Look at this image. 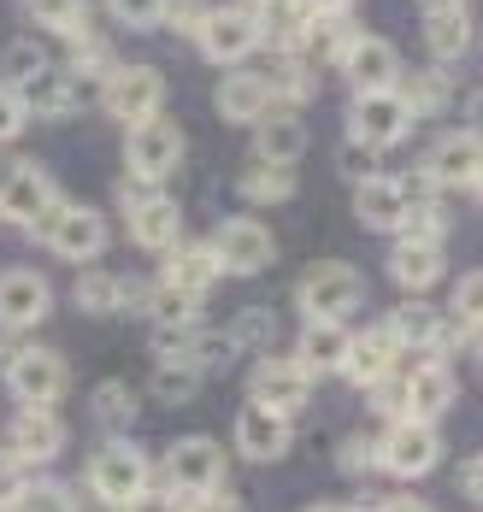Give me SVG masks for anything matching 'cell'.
I'll return each mask as SVG.
<instances>
[{"label": "cell", "instance_id": "d4e9b609", "mask_svg": "<svg viewBox=\"0 0 483 512\" xmlns=\"http://www.w3.org/2000/svg\"><path fill=\"white\" fill-rule=\"evenodd\" d=\"M442 265H448V248L442 242H407V236H395V248H389V277L407 295L436 289L442 283Z\"/></svg>", "mask_w": 483, "mask_h": 512}, {"label": "cell", "instance_id": "91938a15", "mask_svg": "<svg viewBox=\"0 0 483 512\" xmlns=\"http://www.w3.org/2000/svg\"><path fill=\"white\" fill-rule=\"evenodd\" d=\"M313 512H354V507H313Z\"/></svg>", "mask_w": 483, "mask_h": 512}, {"label": "cell", "instance_id": "7c38bea8", "mask_svg": "<svg viewBox=\"0 0 483 512\" xmlns=\"http://www.w3.org/2000/svg\"><path fill=\"white\" fill-rule=\"evenodd\" d=\"M207 248H213L218 271H230V277H254V271H266L271 259H277V236H271L260 218H224Z\"/></svg>", "mask_w": 483, "mask_h": 512}, {"label": "cell", "instance_id": "7402d4cb", "mask_svg": "<svg viewBox=\"0 0 483 512\" xmlns=\"http://www.w3.org/2000/svg\"><path fill=\"white\" fill-rule=\"evenodd\" d=\"M401 389H407V418H425L436 424L442 412L454 407V371L442 354H425V365L401 371Z\"/></svg>", "mask_w": 483, "mask_h": 512}, {"label": "cell", "instance_id": "cb8c5ba5", "mask_svg": "<svg viewBox=\"0 0 483 512\" xmlns=\"http://www.w3.org/2000/svg\"><path fill=\"white\" fill-rule=\"evenodd\" d=\"M218 277H224V271H218V259H213V248H207V242H183V236H177V242L165 248L160 283L183 289V295H195V301H207Z\"/></svg>", "mask_w": 483, "mask_h": 512}, {"label": "cell", "instance_id": "c3c4849f", "mask_svg": "<svg viewBox=\"0 0 483 512\" xmlns=\"http://www.w3.org/2000/svg\"><path fill=\"white\" fill-rule=\"evenodd\" d=\"M24 124H30V112H24V101H18V89L0 83V142H18Z\"/></svg>", "mask_w": 483, "mask_h": 512}, {"label": "cell", "instance_id": "bcb514c9", "mask_svg": "<svg viewBox=\"0 0 483 512\" xmlns=\"http://www.w3.org/2000/svg\"><path fill=\"white\" fill-rule=\"evenodd\" d=\"M42 65H48V48H42V42H12V48H6V77H12V83H24V77L42 71Z\"/></svg>", "mask_w": 483, "mask_h": 512}, {"label": "cell", "instance_id": "484cf974", "mask_svg": "<svg viewBox=\"0 0 483 512\" xmlns=\"http://www.w3.org/2000/svg\"><path fill=\"white\" fill-rule=\"evenodd\" d=\"M395 359H401V348L389 342V330L383 324H372V330H354L348 336V348H342V377L354 383V389H366V383H377L383 371H395Z\"/></svg>", "mask_w": 483, "mask_h": 512}, {"label": "cell", "instance_id": "277c9868", "mask_svg": "<svg viewBox=\"0 0 483 512\" xmlns=\"http://www.w3.org/2000/svg\"><path fill=\"white\" fill-rule=\"evenodd\" d=\"M195 48H201L207 65H242L248 53L266 48V12L260 6H218V12L201 18Z\"/></svg>", "mask_w": 483, "mask_h": 512}, {"label": "cell", "instance_id": "4dcf8cb0", "mask_svg": "<svg viewBox=\"0 0 483 512\" xmlns=\"http://www.w3.org/2000/svg\"><path fill=\"white\" fill-rule=\"evenodd\" d=\"M401 212H407V201H401V189H395V177H360L354 183V218L366 224V230H383V236H395V224H401Z\"/></svg>", "mask_w": 483, "mask_h": 512}, {"label": "cell", "instance_id": "60d3db41", "mask_svg": "<svg viewBox=\"0 0 483 512\" xmlns=\"http://www.w3.org/2000/svg\"><path fill=\"white\" fill-rule=\"evenodd\" d=\"M30 18L54 36H71V30L89 24V0H30Z\"/></svg>", "mask_w": 483, "mask_h": 512}, {"label": "cell", "instance_id": "816d5d0a", "mask_svg": "<svg viewBox=\"0 0 483 512\" xmlns=\"http://www.w3.org/2000/svg\"><path fill=\"white\" fill-rule=\"evenodd\" d=\"M124 512H177V495H171L165 483H148L142 495H130V501H124Z\"/></svg>", "mask_w": 483, "mask_h": 512}, {"label": "cell", "instance_id": "ee69618b", "mask_svg": "<svg viewBox=\"0 0 483 512\" xmlns=\"http://www.w3.org/2000/svg\"><path fill=\"white\" fill-rule=\"evenodd\" d=\"M366 395H372V412L389 424V418H407V389H401V371H383L377 383H366Z\"/></svg>", "mask_w": 483, "mask_h": 512}, {"label": "cell", "instance_id": "8d00e7d4", "mask_svg": "<svg viewBox=\"0 0 483 512\" xmlns=\"http://www.w3.org/2000/svg\"><path fill=\"white\" fill-rule=\"evenodd\" d=\"M89 412H95V424H101V430H130V424H136V412H142V401H136V389H130V383H101V389H95V401H89Z\"/></svg>", "mask_w": 483, "mask_h": 512}, {"label": "cell", "instance_id": "9a60e30c", "mask_svg": "<svg viewBox=\"0 0 483 512\" xmlns=\"http://www.w3.org/2000/svg\"><path fill=\"white\" fill-rule=\"evenodd\" d=\"M54 312V283L30 265L0 271V330H36Z\"/></svg>", "mask_w": 483, "mask_h": 512}, {"label": "cell", "instance_id": "11a10c76", "mask_svg": "<svg viewBox=\"0 0 483 512\" xmlns=\"http://www.w3.org/2000/svg\"><path fill=\"white\" fill-rule=\"evenodd\" d=\"M366 512H430L419 495H389V501H377V507H366Z\"/></svg>", "mask_w": 483, "mask_h": 512}, {"label": "cell", "instance_id": "9c48e42d", "mask_svg": "<svg viewBox=\"0 0 483 512\" xmlns=\"http://www.w3.org/2000/svg\"><path fill=\"white\" fill-rule=\"evenodd\" d=\"M165 101V77L154 65H112L107 77H101V106H107L112 124H142V118H154Z\"/></svg>", "mask_w": 483, "mask_h": 512}, {"label": "cell", "instance_id": "6da1fadb", "mask_svg": "<svg viewBox=\"0 0 483 512\" xmlns=\"http://www.w3.org/2000/svg\"><path fill=\"white\" fill-rule=\"evenodd\" d=\"M83 483H89L95 501L124 507L130 495H142V489L154 483V465H148V454H142L130 436H107V442L89 454V465H83Z\"/></svg>", "mask_w": 483, "mask_h": 512}, {"label": "cell", "instance_id": "d590c367", "mask_svg": "<svg viewBox=\"0 0 483 512\" xmlns=\"http://www.w3.org/2000/svg\"><path fill=\"white\" fill-rule=\"evenodd\" d=\"M395 89H401V101H407L413 118H419V112H442V106L454 101V83H448V71H442V65H430V71L407 77V83H395Z\"/></svg>", "mask_w": 483, "mask_h": 512}, {"label": "cell", "instance_id": "94428289", "mask_svg": "<svg viewBox=\"0 0 483 512\" xmlns=\"http://www.w3.org/2000/svg\"><path fill=\"white\" fill-rule=\"evenodd\" d=\"M242 6H271V0H242Z\"/></svg>", "mask_w": 483, "mask_h": 512}, {"label": "cell", "instance_id": "6f0895ef", "mask_svg": "<svg viewBox=\"0 0 483 512\" xmlns=\"http://www.w3.org/2000/svg\"><path fill=\"white\" fill-rule=\"evenodd\" d=\"M313 6H324V12H354V0H313Z\"/></svg>", "mask_w": 483, "mask_h": 512}, {"label": "cell", "instance_id": "ba28073f", "mask_svg": "<svg viewBox=\"0 0 483 512\" xmlns=\"http://www.w3.org/2000/svg\"><path fill=\"white\" fill-rule=\"evenodd\" d=\"M407 130H413V112L401 101V89H366V95H354V106H348V142H354V148L383 154V148H395Z\"/></svg>", "mask_w": 483, "mask_h": 512}, {"label": "cell", "instance_id": "7dc6e473", "mask_svg": "<svg viewBox=\"0 0 483 512\" xmlns=\"http://www.w3.org/2000/svg\"><path fill=\"white\" fill-rule=\"evenodd\" d=\"M177 512H248V507L218 483V489H201V495H177Z\"/></svg>", "mask_w": 483, "mask_h": 512}, {"label": "cell", "instance_id": "f546056e", "mask_svg": "<svg viewBox=\"0 0 483 512\" xmlns=\"http://www.w3.org/2000/svg\"><path fill=\"white\" fill-rule=\"evenodd\" d=\"M218 112L230 118V124H254L260 112H271L277 106V95H271V83H266V71H230L224 83H218Z\"/></svg>", "mask_w": 483, "mask_h": 512}, {"label": "cell", "instance_id": "603a6c76", "mask_svg": "<svg viewBox=\"0 0 483 512\" xmlns=\"http://www.w3.org/2000/svg\"><path fill=\"white\" fill-rule=\"evenodd\" d=\"M307 389H313V377H307L295 359H260V365H254V377H248V401L277 407V412L307 407Z\"/></svg>", "mask_w": 483, "mask_h": 512}, {"label": "cell", "instance_id": "e575fe53", "mask_svg": "<svg viewBox=\"0 0 483 512\" xmlns=\"http://www.w3.org/2000/svg\"><path fill=\"white\" fill-rule=\"evenodd\" d=\"M142 312L154 318V330H183V324H195L201 301H195V295H183V289H171V283H154V289H148V301H142Z\"/></svg>", "mask_w": 483, "mask_h": 512}, {"label": "cell", "instance_id": "7bdbcfd3", "mask_svg": "<svg viewBox=\"0 0 483 512\" xmlns=\"http://www.w3.org/2000/svg\"><path fill=\"white\" fill-rule=\"evenodd\" d=\"M71 65H77V71H89V77H107V71H112L107 36H95L89 24H83V30H71Z\"/></svg>", "mask_w": 483, "mask_h": 512}, {"label": "cell", "instance_id": "52a82bcc", "mask_svg": "<svg viewBox=\"0 0 483 512\" xmlns=\"http://www.w3.org/2000/svg\"><path fill=\"white\" fill-rule=\"evenodd\" d=\"M36 236H42V248L59 259H71V265H89V259L107 248V218L95 212V206H48L42 212V224H36Z\"/></svg>", "mask_w": 483, "mask_h": 512}, {"label": "cell", "instance_id": "1f68e13d", "mask_svg": "<svg viewBox=\"0 0 483 512\" xmlns=\"http://www.w3.org/2000/svg\"><path fill=\"white\" fill-rule=\"evenodd\" d=\"M342 348H348V330L342 324H307L301 330V348H295V365L307 377H330L342 365Z\"/></svg>", "mask_w": 483, "mask_h": 512}, {"label": "cell", "instance_id": "2e32d148", "mask_svg": "<svg viewBox=\"0 0 483 512\" xmlns=\"http://www.w3.org/2000/svg\"><path fill=\"white\" fill-rule=\"evenodd\" d=\"M289 442H295V424H289V412L277 407H260V401H248V407L236 412V454L254 465H277L289 454Z\"/></svg>", "mask_w": 483, "mask_h": 512}, {"label": "cell", "instance_id": "d6a6232c", "mask_svg": "<svg viewBox=\"0 0 483 512\" xmlns=\"http://www.w3.org/2000/svg\"><path fill=\"white\" fill-rule=\"evenodd\" d=\"M266 83H271V95H277V101H301V106H307L313 95H319V65H307L295 48H277Z\"/></svg>", "mask_w": 483, "mask_h": 512}, {"label": "cell", "instance_id": "7a4b0ae2", "mask_svg": "<svg viewBox=\"0 0 483 512\" xmlns=\"http://www.w3.org/2000/svg\"><path fill=\"white\" fill-rule=\"evenodd\" d=\"M360 301H366V277L342 259H324L295 283V307H301L307 324H348V312Z\"/></svg>", "mask_w": 483, "mask_h": 512}, {"label": "cell", "instance_id": "4316f807", "mask_svg": "<svg viewBox=\"0 0 483 512\" xmlns=\"http://www.w3.org/2000/svg\"><path fill=\"white\" fill-rule=\"evenodd\" d=\"M478 42V24H472V12L466 6H425V48L436 65H454V59H466Z\"/></svg>", "mask_w": 483, "mask_h": 512}, {"label": "cell", "instance_id": "f1b7e54d", "mask_svg": "<svg viewBox=\"0 0 483 512\" xmlns=\"http://www.w3.org/2000/svg\"><path fill=\"white\" fill-rule=\"evenodd\" d=\"M12 89H18V101H24L30 118H71L77 112V89H71V77L59 71L54 59L42 71H30L24 83H12Z\"/></svg>", "mask_w": 483, "mask_h": 512}, {"label": "cell", "instance_id": "f907efd6", "mask_svg": "<svg viewBox=\"0 0 483 512\" xmlns=\"http://www.w3.org/2000/svg\"><path fill=\"white\" fill-rule=\"evenodd\" d=\"M201 18H207V6H201V0H165V12H160V24L183 30V36H195V30H201Z\"/></svg>", "mask_w": 483, "mask_h": 512}, {"label": "cell", "instance_id": "9f6ffc18", "mask_svg": "<svg viewBox=\"0 0 483 512\" xmlns=\"http://www.w3.org/2000/svg\"><path fill=\"white\" fill-rule=\"evenodd\" d=\"M478 477H483V465H478V460H466V465H460V495H466V501H478V489H483Z\"/></svg>", "mask_w": 483, "mask_h": 512}, {"label": "cell", "instance_id": "ac0fdd59", "mask_svg": "<svg viewBox=\"0 0 483 512\" xmlns=\"http://www.w3.org/2000/svg\"><path fill=\"white\" fill-rule=\"evenodd\" d=\"M59 448H65V424H59L54 407H18L12 412V424H6V454L24 465H48L59 460Z\"/></svg>", "mask_w": 483, "mask_h": 512}, {"label": "cell", "instance_id": "680465c9", "mask_svg": "<svg viewBox=\"0 0 483 512\" xmlns=\"http://www.w3.org/2000/svg\"><path fill=\"white\" fill-rule=\"evenodd\" d=\"M419 6H466V0H419Z\"/></svg>", "mask_w": 483, "mask_h": 512}, {"label": "cell", "instance_id": "8fae6325", "mask_svg": "<svg viewBox=\"0 0 483 512\" xmlns=\"http://www.w3.org/2000/svg\"><path fill=\"white\" fill-rule=\"evenodd\" d=\"M59 201L54 177H48V165H36V159H18V165H6L0 171V218L6 224H18V230H36L42 224V212Z\"/></svg>", "mask_w": 483, "mask_h": 512}, {"label": "cell", "instance_id": "e0dca14e", "mask_svg": "<svg viewBox=\"0 0 483 512\" xmlns=\"http://www.w3.org/2000/svg\"><path fill=\"white\" fill-rule=\"evenodd\" d=\"M419 171L436 183V195H442V189L472 195V189H478V130H448V136H436L425 148V165H419Z\"/></svg>", "mask_w": 483, "mask_h": 512}, {"label": "cell", "instance_id": "b9f144b4", "mask_svg": "<svg viewBox=\"0 0 483 512\" xmlns=\"http://www.w3.org/2000/svg\"><path fill=\"white\" fill-rule=\"evenodd\" d=\"M236 348H266L271 336H277V318H271V307H242L236 318H230V330H224Z\"/></svg>", "mask_w": 483, "mask_h": 512}, {"label": "cell", "instance_id": "83f0119b", "mask_svg": "<svg viewBox=\"0 0 483 512\" xmlns=\"http://www.w3.org/2000/svg\"><path fill=\"white\" fill-rule=\"evenodd\" d=\"M307 154V124L301 112H260L254 118V159H271V165H295Z\"/></svg>", "mask_w": 483, "mask_h": 512}, {"label": "cell", "instance_id": "74e56055", "mask_svg": "<svg viewBox=\"0 0 483 512\" xmlns=\"http://www.w3.org/2000/svg\"><path fill=\"white\" fill-rule=\"evenodd\" d=\"M395 236H407V242H442V236H448V212H442V201H436V195L407 201L401 224H395Z\"/></svg>", "mask_w": 483, "mask_h": 512}, {"label": "cell", "instance_id": "f5cc1de1", "mask_svg": "<svg viewBox=\"0 0 483 512\" xmlns=\"http://www.w3.org/2000/svg\"><path fill=\"white\" fill-rule=\"evenodd\" d=\"M24 483H30V477H24V460H12V454L0 448V507H6V501L24 489Z\"/></svg>", "mask_w": 483, "mask_h": 512}, {"label": "cell", "instance_id": "30bf717a", "mask_svg": "<svg viewBox=\"0 0 483 512\" xmlns=\"http://www.w3.org/2000/svg\"><path fill=\"white\" fill-rule=\"evenodd\" d=\"M124 218H130V242L148 248V254H165L183 236V206L171 195H160L154 183H130L124 189Z\"/></svg>", "mask_w": 483, "mask_h": 512}, {"label": "cell", "instance_id": "44dd1931", "mask_svg": "<svg viewBox=\"0 0 483 512\" xmlns=\"http://www.w3.org/2000/svg\"><path fill=\"white\" fill-rule=\"evenodd\" d=\"M148 277H130V271H83V283L71 289L77 295V307L89 312V318H112V312H142V301H148Z\"/></svg>", "mask_w": 483, "mask_h": 512}, {"label": "cell", "instance_id": "6125c7cd", "mask_svg": "<svg viewBox=\"0 0 483 512\" xmlns=\"http://www.w3.org/2000/svg\"><path fill=\"white\" fill-rule=\"evenodd\" d=\"M107 512H124V507H107Z\"/></svg>", "mask_w": 483, "mask_h": 512}, {"label": "cell", "instance_id": "ffe728a7", "mask_svg": "<svg viewBox=\"0 0 483 512\" xmlns=\"http://www.w3.org/2000/svg\"><path fill=\"white\" fill-rule=\"evenodd\" d=\"M360 36V24H354V12H324V6H313L307 18H301V30L289 36V48L301 53L307 65H336L342 53H348V42Z\"/></svg>", "mask_w": 483, "mask_h": 512}, {"label": "cell", "instance_id": "4fadbf2b", "mask_svg": "<svg viewBox=\"0 0 483 512\" xmlns=\"http://www.w3.org/2000/svg\"><path fill=\"white\" fill-rule=\"evenodd\" d=\"M160 483L171 495H201V489H218L224 483V448L213 436H183L171 442V454L160 465Z\"/></svg>", "mask_w": 483, "mask_h": 512}, {"label": "cell", "instance_id": "681fc988", "mask_svg": "<svg viewBox=\"0 0 483 512\" xmlns=\"http://www.w3.org/2000/svg\"><path fill=\"white\" fill-rule=\"evenodd\" d=\"M336 465H342L348 477H372V471H377V465H372V442H366V436H348V442L336 448Z\"/></svg>", "mask_w": 483, "mask_h": 512}, {"label": "cell", "instance_id": "836d02e7", "mask_svg": "<svg viewBox=\"0 0 483 512\" xmlns=\"http://www.w3.org/2000/svg\"><path fill=\"white\" fill-rule=\"evenodd\" d=\"M236 195H248V201L260 206H277L295 195V165H271V159H254L242 177H236Z\"/></svg>", "mask_w": 483, "mask_h": 512}, {"label": "cell", "instance_id": "f35d334b", "mask_svg": "<svg viewBox=\"0 0 483 512\" xmlns=\"http://www.w3.org/2000/svg\"><path fill=\"white\" fill-rule=\"evenodd\" d=\"M0 512H77V495H71L65 483H42V477H30V483H24Z\"/></svg>", "mask_w": 483, "mask_h": 512}, {"label": "cell", "instance_id": "3957f363", "mask_svg": "<svg viewBox=\"0 0 483 512\" xmlns=\"http://www.w3.org/2000/svg\"><path fill=\"white\" fill-rule=\"evenodd\" d=\"M372 465L383 477H430L442 465V436L425 418H389L372 442Z\"/></svg>", "mask_w": 483, "mask_h": 512}, {"label": "cell", "instance_id": "8992f818", "mask_svg": "<svg viewBox=\"0 0 483 512\" xmlns=\"http://www.w3.org/2000/svg\"><path fill=\"white\" fill-rule=\"evenodd\" d=\"M124 165H130L136 183H154V189H160L165 177H177V165H183V130H177L165 112L130 124V136H124Z\"/></svg>", "mask_w": 483, "mask_h": 512}, {"label": "cell", "instance_id": "5b68a950", "mask_svg": "<svg viewBox=\"0 0 483 512\" xmlns=\"http://www.w3.org/2000/svg\"><path fill=\"white\" fill-rule=\"evenodd\" d=\"M65 383H71L65 354L42 348V342H24L18 354H6V389L18 407H54V401H65Z\"/></svg>", "mask_w": 483, "mask_h": 512}, {"label": "cell", "instance_id": "5bb4252c", "mask_svg": "<svg viewBox=\"0 0 483 512\" xmlns=\"http://www.w3.org/2000/svg\"><path fill=\"white\" fill-rule=\"evenodd\" d=\"M383 330H389V342H395L401 354H442V359H448V342H454L448 318L430 307L425 295H407L401 307H389Z\"/></svg>", "mask_w": 483, "mask_h": 512}, {"label": "cell", "instance_id": "f6af8a7d", "mask_svg": "<svg viewBox=\"0 0 483 512\" xmlns=\"http://www.w3.org/2000/svg\"><path fill=\"white\" fill-rule=\"evenodd\" d=\"M107 6H112V18L130 24V30H154L165 12V0H107Z\"/></svg>", "mask_w": 483, "mask_h": 512}, {"label": "cell", "instance_id": "db71d44e", "mask_svg": "<svg viewBox=\"0 0 483 512\" xmlns=\"http://www.w3.org/2000/svg\"><path fill=\"white\" fill-rule=\"evenodd\" d=\"M342 177H354V183L372 177V148H348V154H342Z\"/></svg>", "mask_w": 483, "mask_h": 512}, {"label": "cell", "instance_id": "ab89813d", "mask_svg": "<svg viewBox=\"0 0 483 512\" xmlns=\"http://www.w3.org/2000/svg\"><path fill=\"white\" fill-rule=\"evenodd\" d=\"M154 383H160V401L183 407V401L201 389V371H195V365H189L183 354H160V377H154Z\"/></svg>", "mask_w": 483, "mask_h": 512}, {"label": "cell", "instance_id": "d6986e66", "mask_svg": "<svg viewBox=\"0 0 483 512\" xmlns=\"http://www.w3.org/2000/svg\"><path fill=\"white\" fill-rule=\"evenodd\" d=\"M336 65H342V77H348L354 95H366V89H395V83H401V53H395V42L366 36V30L348 42V53H342Z\"/></svg>", "mask_w": 483, "mask_h": 512}]
</instances>
